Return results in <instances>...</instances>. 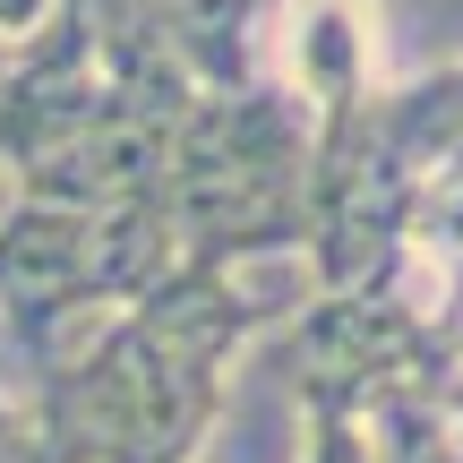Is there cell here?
Wrapping results in <instances>:
<instances>
[{
    "label": "cell",
    "instance_id": "obj_1",
    "mask_svg": "<svg viewBox=\"0 0 463 463\" xmlns=\"http://www.w3.org/2000/svg\"><path fill=\"white\" fill-rule=\"evenodd\" d=\"M275 86L309 112V129H352L386 103V52H378V0H283L266 17Z\"/></svg>",
    "mask_w": 463,
    "mask_h": 463
},
{
    "label": "cell",
    "instance_id": "obj_2",
    "mask_svg": "<svg viewBox=\"0 0 463 463\" xmlns=\"http://www.w3.org/2000/svg\"><path fill=\"white\" fill-rule=\"evenodd\" d=\"M309 420V455L300 463H378V412L352 395H300Z\"/></svg>",
    "mask_w": 463,
    "mask_h": 463
},
{
    "label": "cell",
    "instance_id": "obj_3",
    "mask_svg": "<svg viewBox=\"0 0 463 463\" xmlns=\"http://www.w3.org/2000/svg\"><path fill=\"white\" fill-rule=\"evenodd\" d=\"M438 420H447V438H455V455H463V309H455V326H447V369H438Z\"/></svg>",
    "mask_w": 463,
    "mask_h": 463
},
{
    "label": "cell",
    "instance_id": "obj_4",
    "mask_svg": "<svg viewBox=\"0 0 463 463\" xmlns=\"http://www.w3.org/2000/svg\"><path fill=\"white\" fill-rule=\"evenodd\" d=\"M52 9H61V0H0V34H9V43H26L34 26H52Z\"/></svg>",
    "mask_w": 463,
    "mask_h": 463
}]
</instances>
